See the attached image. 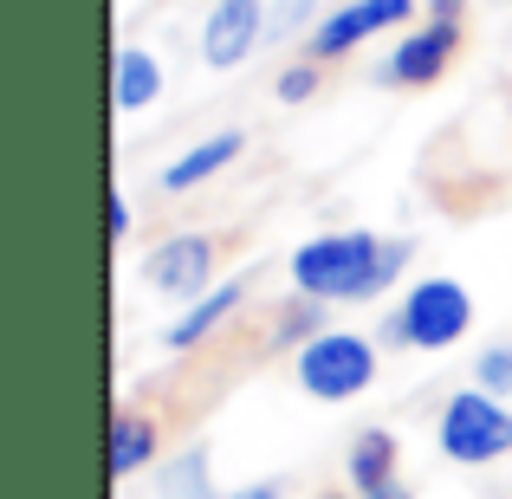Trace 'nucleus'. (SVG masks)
I'll return each mask as SVG.
<instances>
[{
	"mask_svg": "<svg viewBox=\"0 0 512 499\" xmlns=\"http://www.w3.org/2000/svg\"><path fill=\"white\" fill-rule=\"evenodd\" d=\"M240 156H247V130H214V137L188 143L175 163H163V195H188V188L214 182V175L227 163H240Z\"/></svg>",
	"mask_w": 512,
	"mask_h": 499,
	"instance_id": "1a4fd4ad",
	"label": "nucleus"
},
{
	"mask_svg": "<svg viewBox=\"0 0 512 499\" xmlns=\"http://www.w3.org/2000/svg\"><path fill=\"white\" fill-rule=\"evenodd\" d=\"M240 305H247V279H221L208 299H195V305H188V312L163 331V344H169V350H195V344H208V337L221 331L227 318L240 312Z\"/></svg>",
	"mask_w": 512,
	"mask_h": 499,
	"instance_id": "9d476101",
	"label": "nucleus"
},
{
	"mask_svg": "<svg viewBox=\"0 0 512 499\" xmlns=\"http://www.w3.org/2000/svg\"><path fill=\"white\" fill-rule=\"evenodd\" d=\"M318 7H325V0H279V13H273V39H279V33H299L305 20L318 26V20H325Z\"/></svg>",
	"mask_w": 512,
	"mask_h": 499,
	"instance_id": "f3484780",
	"label": "nucleus"
},
{
	"mask_svg": "<svg viewBox=\"0 0 512 499\" xmlns=\"http://www.w3.org/2000/svg\"><path fill=\"white\" fill-rule=\"evenodd\" d=\"M435 441L454 467H493L512 454V409L500 396H487V389H454L441 402Z\"/></svg>",
	"mask_w": 512,
	"mask_h": 499,
	"instance_id": "7ed1b4c3",
	"label": "nucleus"
},
{
	"mask_svg": "<svg viewBox=\"0 0 512 499\" xmlns=\"http://www.w3.org/2000/svg\"><path fill=\"white\" fill-rule=\"evenodd\" d=\"M214 266H221V247H214V234H169L150 247V260H143V286L156 292V299H208L221 279H214Z\"/></svg>",
	"mask_w": 512,
	"mask_h": 499,
	"instance_id": "39448f33",
	"label": "nucleus"
},
{
	"mask_svg": "<svg viewBox=\"0 0 512 499\" xmlns=\"http://www.w3.org/2000/svg\"><path fill=\"white\" fill-rule=\"evenodd\" d=\"M318 85H325V65H318V59H292L286 72L273 78V98L279 104H312Z\"/></svg>",
	"mask_w": 512,
	"mask_h": 499,
	"instance_id": "2eb2a0df",
	"label": "nucleus"
},
{
	"mask_svg": "<svg viewBox=\"0 0 512 499\" xmlns=\"http://www.w3.org/2000/svg\"><path fill=\"white\" fill-rule=\"evenodd\" d=\"M227 499H279L273 480H260V487H240V493H227Z\"/></svg>",
	"mask_w": 512,
	"mask_h": 499,
	"instance_id": "aec40b11",
	"label": "nucleus"
},
{
	"mask_svg": "<svg viewBox=\"0 0 512 499\" xmlns=\"http://www.w3.org/2000/svg\"><path fill=\"white\" fill-rule=\"evenodd\" d=\"M474 325V292L461 279H415L402 292L396 318H389V344H409V350H454Z\"/></svg>",
	"mask_w": 512,
	"mask_h": 499,
	"instance_id": "f03ea898",
	"label": "nucleus"
},
{
	"mask_svg": "<svg viewBox=\"0 0 512 499\" xmlns=\"http://www.w3.org/2000/svg\"><path fill=\"white\" fill-rule=\"evenodd\" d=\"M409 260H415V240H383L370 227H344V234H318L305 247H292L286 273H292L299 299L363 305V299H383Z\"/></svg>",
	"mask_w": 512,
	"mask_h": 499,
	"instance_id": "f257e3e1",
	"label": "nucleus"
},
{
	"mask_svg": "<svg viewBox=\"0 0 512 499\" xmlns=\"http://www.w3.org/2000/svg\"><path fill=\"white\" fill-rule=\"evenodd\" d=\"M214 474H208V448H182L175 461L156 467V493L150 499H208Z\"/></svg>",
	"mask_w": 512,
	"mask_h": 499,
	"instance_id": "4468645a",
	"label": "nucleus"
},
{
	"mask_svg": "<svg viewBox=\"0 0 512 499\" xmlns=\"http://www.w3.org/2000/svg\"><path fill=\"white\" fill-rule=\"evenodd\" d=\"M111 240H130V195L111 188Z\"/></svg>",
	"mask_w": 512,
	"mask_h": 499,
	"instance_id": "a211bd4d",
	"label": "nucleus"
},
{
	"mask_svg": "<svg viewBox=\"0 0 512 499\" xmlns=\"http://www.w3.org/2000/svg\"><path fill=\"white\" fill-rule=\"evenodd\" d=\"M467 0H428V20H461Z\"/></svg>",
	"mask_w": 512,
	"mask_h": 499,
	"instance_id": "6ab92c4d",
	"label": "nucleus"
},
{
	"mask_svg": "<svg viewBox=\"0 0 512 499\" xmlns=\"http://www.w3.org/2000/svg\"><path fill=\"white\" fill-rule=\"evenodd\" d=\"M266 39H273L266 0H214L201 33H195V46H201V65H208V72H240Z\"/></svg>",
	"mask_w": 512,
	"mask_h": 499,
	"instance_id": "0eeeda50",
	"label": "nucleus"
},
{
	"mask_svg": "<svg viewBox=\"0 0 512 499\" xmlns=\"http://www.w3.org/2000/svg\"><path fill=\"white\" fill-rule=\"evenodd\" d=\"M156 448H163V428H156V415L117 409V422H111V480H137L143 467L156 461Z\"/></svg>",
	"mask_w": 512,
	"mask_h": 499,
	"instance_id": "f8f14e48",
	"label": "nucleus"
},
{
	"mask_svg": "<svg viewBox=\"0 0 512 499\" xmlns=\"http://www.w3.org/2000/svg\"><path fill=\"white\" fill-rule=\"evenodd\" d=\"M474 389H487V396H512V344H487L474 357Z\"/></svg>",
	"mask_w": 512,
	"mask_h": 499,
	"instance_id": "dca6fc26",
	"label": "nucleus"
},
{
	"mask_svg": "<svg viewBox=\"0 0 512 499\" xmlns=\"http://www.w3.org/2000/svg\"><path fill=\"white\" fill-rule=\"evenodd\" d=\"M292 370L312 402H350L376 383V344L363 331H318L312 344H299Z\"/></svg>",
	"mask_w": 512,
	"mask_h": 499,
	"instance_id": "20e7f679",
	"label": "nucleus"
},
{
	"mask_svg": "<svg viewBox=\"0 0 512 499\" xmlns=\"http://www.w3.org/2000/svg\"><path fill=\"white\" fill-rule=\"evenodd\" d=\"M163 98V59L156 52H143V46H117V59H111V104L117 111H143V104H156Z\"/></svg>",
	"mask_w": 512,
	"mask_h": 499,
	"instance_id": "9b49d317",
	"label": "nucleus"
},
{
	"mask_svg": "<svg viewBox=\"0 0 512 499\" xmlns=\"http://www.w3.org/2000/svg\"><path fill=\"white\" fill-rule=\"evenodd\" d=\"M415 20V0H344V7H325V20L305 33V59L331 65V59H350L363 39L389 33V26H409Z\"/></svg>",
	"mask_w": 512,
	"mask_h": 499,
	"instance_id": "423d86ee",
	"label": "nucleus"
},
{
	"mask_svg": "<svg viewBox=\"0 0 512 499\" xmlns=\"http://www.w3.org/2000/svg\"><path fill=\"white\" fill-rule=\"evenodd\" d=\"M344 474L357 493H389L396 487V435L389 428H363L344 454Z\"/></svg>",
	"mask_w": 512,
	"mask_h": 499,
	"instance_id": "ddd939ff",
	"label": "nucleus"
},
{
	"mask_svg": "<svg viewBox=\"0 0 512 499\" xmlns=\"http://www.w3.org/2000/svg\"><path fill=\"white\" fill-rule=\"evenodd\" d=\"M454 52H461V20H422L415 33L396 39V52L383 59V85H435L441 72L454 65Z\"/></svg>",
	"mask_w": 512,
	"mask_h": 499,
	"instance_id": "6e6552de",
	"label": "nucleus"
},
{
	"mask_svg": "<svg viewBox=\"0 0 512 499\" xmlns=\"http://www.w3.org/2000/svg\"><path fill=\"white\" fill-rule=\"evenodd\" d=\"M331 499H409L402 487H389V493H331Z\"/></svg>",
	"mask_w": 512,
	"mask_h": 499,
	"instance_id": "412c9836",
	"label": "nucleus"
}]
</instances>
